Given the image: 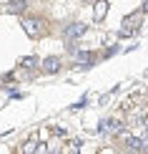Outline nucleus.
I'll return each instance as SVG.
<instances>
[{"label": "nucleus", "instance_id": "7", "mask_svg": "<svg viewBox=\"0 0 148 154\" xmlns=\"http://www.w3.org/2000/svg\"><path fill=\"white\" fill-rule=\"evenodd\" d=\"M38 152V142L35 139H28V142L23 144V154H35Z\"/></svg>", "mask_w": 148, "mask_h": 154}, {"label": "nucleus", "instance_id": "10", "mask_svg": "<svg viewBox=\"0 0 148 154\" xmlns=\"http://www.w3.org/2000/svg\"><path fill=\"white\" fill-rule=\"evenodd\" d=\"M83 3H95V0H83Z\"/></svg>", "mask_w": 148, "mask_h": 154}, {"label": "nucleus", "instance_id": "11", "mask_svg": "<svg viewBox=\"0 0 148 154\" xmlns=\"http://www.w3.org/2000/svg\"><path fill=\"white\" fill-rule=\"evenodd\" d=\"M50 154H60V152H50Z\"/></svg>", "mask_w": 148, "mask_h": 154}, {"label": "nucleus", "instance_id": "5", "mask_svg": "<svg viewBox=\"0 0 148 154\" xmlns=\"http://www.w3.org/2000/svg\"><path fill=\"white\" fill-rule=\"evenodd\" d=\"M25 8H28V0H10V3H8V10L10 13H23Z\"/></svg>", "mask_w": 148, "mask_h": 154}, {"label": "nucleus", "instance_id": "1", "mask_svg": "<svg viewBox=\"0 0 148 154\" xmlns=\"http://www.w3.org/2000/svg\"><path fill=\"white\" fill-rule=\"evenodd\" d=\"M86 30H88V25H86V23H70V25H65L63 35H65L68 41H73V38H80V35H86Z\"/></svg>", "mask_w": 148, "mask_h": 154}, {"label": "nucleus", "instance_id": "9", "mask_svg": "<svg viewBox=\"0 0 148 154\" xmlns=\"http://www.w3.org/2000/svg\"><path fill=\"white\" fill-rule=\"evenodd\" d=\"M35 154H48V144H38V152Z\"/></svg>", "mask_w": 148, "mask_h": 154}, {"label": "nucleus", "instance_id": "4", "mask_svg": "<svg viewBox=\"0 0 148 154\" xmlns=\"http://www.w3.org/2000/svg\"><path fill=\"white\" fill-rule=\"evenodd\" d=\"M106 13H108V3H106V0H95L93 18H95V20H103V18H106Z\"/></svg>", "mask_w": 148, "mask_h": 154}, {"label": "nucleus", "instance_id": "8", "mask_svg": "<svg viewBox=\"0 0 148 154\" xmlns=\"http://www.w3.org/2000/svg\"><path fill=\"white\" fill-rule=\"evenodd\" d=\"M35 63H38L35 56H28V58H23V61H20V66H23V68H33Z\"/></svg>", "mask_w": 148, "mask_h": 154}, {"label": "nucleus", "instance_id": "2", "mask_svg": "<svg viewBox=\"0 0 148 154\" xmlns=\"http://www.w3.org/2000/svg\"><path fill=\"white\" fill-rule=\"evenodd\" d=\"M43 71L45 73H58L60 71V58H58V56H48V58L43 61Z\"/></svg>", "mask_w": 148, "mask_h": 154}, {"label": "nucleus", "instance_id": "6", "mask_svg": "<svg viewBox=\"0 0 148 154\" xmlns=\"http://www.w3.org/2000/svg\"><path fill=\"white\" fill-rule=\"evenodd\" d=\"M128 149L131 152H141L143 149V139L141 137H128Z\"/></svg>", "mask_w": 148, "mask_h": 154}, {"label": "nucleus", "instance_id": "3", "mask_svg": "<svg viewBox=\"0 0 148 154\" xmlns=\"http://www.w3.org/2000/svg\"><path fill=\"white\" fill-rule=\"evenodd\" d=\"M23 30L30 38H35L38 33H40V20H23Z\"/></svg>", "mask_w": 148, "mask_h": 154}]
</instances>
